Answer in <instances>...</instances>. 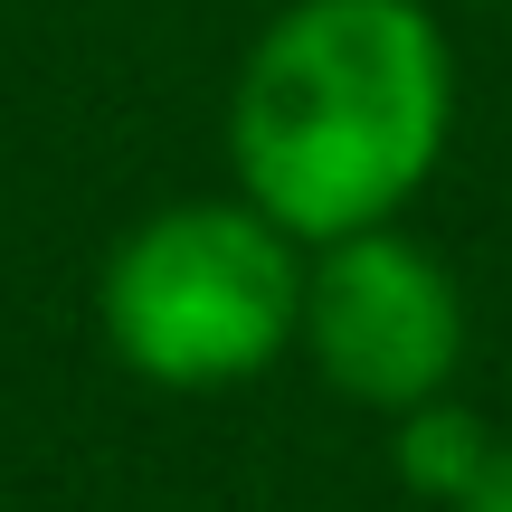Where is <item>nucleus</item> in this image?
Here are the masks:
<instances>
[{
    "mask_svg": "<svg viewBox=\"0 0 512 512\" xmlns=\"http://www.w3.org/2000/svg\"><path fill=\"white\" fill-rule=\"evenodd\" d=\"M456 143V38L427 0H285L228 86V181L294 247L408 219Z\"/></svg>",
    "mask_w": 512,
    "mask_h": 512,
    "instance_id": "nucleus-1",
    "label": "nucleus"
},
{
    "mask_svg": "<svg viewBox=\"0 0 512 512\" xmlns=\"http://www.w3.org/2000/svg\"><path fill=\"white\" fill-rule=\"evenodd\" d=\"M304 256L256 200H171L95 275V332L152 389H238L304 332Z\"/></svg>",
    "mask_w": 512,
    "mask_h": 512,
    "instance_id": "nucleus-2",
    "label": "nucleus"
},
{
    "mask_svg": "<svg viewBox=\"0 0 512 512\" xmlns=\"http://www.w3.org/2000/svg\"><path fill=\"white\" fill-rule=\"evenodd\" d=\"M294 351L332 399L370 408V418H408V408L446 399L465 370V285L427 238L399 219L332 238L304 256V332Z\"/></svg>",
    "mask_w": 512,
    "mask_h": 512,
    "instance_id": "nucleus-3",
    "label": "nucleus"
},
{
    "mask_svg": "<svg viewBox=\"0 0 512 512\" xmlns=\"http://www.w3.org/2000/svg\"><path fill=\"white\" fill-rule=\"evenodd\" d=\"M494 446H503V427H484V408H465L456 389L427 399V408H408V418H389V465H399L408 494L437 503V512H456V503L484 484Z\"/></svg>",
    "mask_w": 512,
    "mask_h": 512,
    "instance_id": "nucleus-4",
    "label": "nucleus"
},
{
    "mask_svg": "<svg viewBox=\"0 0 512 512\" xmlns=\"http://www.w3.org/2000/svg\"><path fill=\"white\" fill-rule=\"evenodd\" d=\"M456 512H512V437L494 446V465H484V484H475V494H465Z\"/></svg>",
    "mask_w": 512,
    "mask_h": 512,
    "instance_id": "nucleus-5",
    "label": "nucleus"
}]
</instances>
